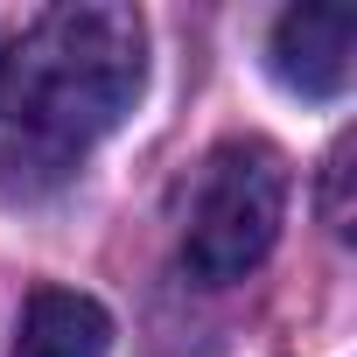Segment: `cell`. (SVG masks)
Segmentation results:
<instances>
[{
	"label": "cell",
	"instance_id": "obj_1",
	"mask_svg": "<svg viewBox=\"0 0 357 357\" xmlns=\"http://www.w3.org/2000/svg\"><path fill=\"white\" fill-rule=\"evenodd\" d=\"M147 29L133 8H36L0 22V197H56L84 154L133 112Z\"/></svg>",
	"mask_w": 357,
	"mask_h": 357
},
{
	"label": "cell",
	"instance_id": "obj_2",
	"mask_svg": "<svg viewBox=\"0 0 357 357\" xmlns=\"http://www.w3.org/2000/svg\"><path fill=\"white\" fill-rule=\"evenodd\" d=\"M280 218H287V161L266 140H225L204 161L183 231V266L204 287H231L273 252Z\"/></svg>",
	"mask_w": 357,
	"mask_h": 357
},
{
	"label": "cell",
	"instance_id": "obj_3",
	"mask_svg": "<svg viewBox=\"0 0 357 357\" xmlns=\"http://www.w3.org/2000/svg\"><path fill=\"white\" fill-rule=\"evenodd\" d=\"M350 50H357V8H287L273 22L266 63L294 98H343L350 84Z\"/></svg>",
	"mask_w": 357,
	"mask_h": 357
},
{
	"label": "cell",
	"instance_id": "obj_4",
	"mask_svg": "<svg viewBox=\"0 0 357 357\" xmlns=\"http://www.w3.org/2000/svg\"><path fill=\"white\" fill-rule=\"evenodd\" d=\"M105 350H112V315L91 294L36 287L29 308H22V329H15L8 357H105Z\"/></svg>",
	"mask_w": 357,
	"mask_h": 357
},
{
	"label": "cell",
	"instance_id": "obj_5",
	"mask_svg": "<svg viewBox=\"0 0 357 357\" xmlns=\"http://www.w3.org/2000/svg\"><path fill=\"white\" fill-rule=\"evenodd\" d=\"M322 218L336 238H350V140H336L329 154V175H322Z\"/></svg>",
	"mask_w": 357,
	"mask_h": 357
}]
</instances>
